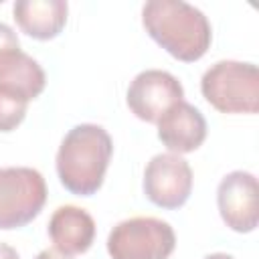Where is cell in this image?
Instances as JSON below:
<instances>
[{"label": "cell", "mask_w": 259, "mask_h": 259, "mask_svg": "<svg viewBox=\"0 0 259 259\" xmlns=\"http://www.w3.org/2000/svg\"><path fill=\"white\" fill-rule=\"evenodd\" d=\"M146 32L174 59L198 61L210 47L212 32L208 18L182 0H150L142 8Z\"/></svg>", "instance_id": "obj_1"}, {"label": "cell", "mask_w": 259, "mask_h": 259, "mask_svg": "<svg viewBox=\"0 0 259 259\" xmlns=\"http://www.w3.org/2000/svg\"><path fill=\"white\" fill-rule=\"evenodd\" d=\"M111 152V138L101 125H75L63 138L57 152V174L61 184L77 196L95 194L103 184Z\"/></svg>", "instance_id": "obj_2"}, {"label": "cell", "mask_w": 259, "mask_h": 259, "mask_svg": "<svg viewBox=\"0 0 259 259\" xmlns=\"http://www.w3.org/2000/svg\"><path fill=\"white\" fill-rule=\"evenodd\" d=\"M200 91L204 99L221 113H257V65L241 61H219L202 75Z\"/></svg>", "instance_id": "obj_3"}, {"label": "cell", "mask_w": 259, "mask_h": 259, "mask_svg": "<svg viewBox=\"0 0 259 259\" xmlns=\"http://www.w3.org/2000/svg\"><path fill=\"white\" fill-rule=\"evenodd\" d=\"M174 247V229L156 217L121 221L107 237V253L111 259H168Z\"/></svg>", "instance_id": "obj_4"}, {"label": "cell", "mask_w": 259, "mask_h": 259, "mask_svg": "<svg viewBox=\"0 0 259 259\" xmlns=\"http://www.w3.org/2000/svg\"><path fill=\"white\" fill-rule=\"evenodd\" d=\"M47 202V184L38 170L26 166L0 168V229L28 225Z\"/></svg>", "instance_id": "obj_5"}, {"label": "cell", "mask_w": 259, "mask_h": 259, "mask_svg": "<svg viewBox=\"0 0 259 259\" xmlns=\"http://www.w3.org/2000/svg\"><path fill=\"white\" fill-rule=\"evenodd\" d=\"M192 190L190 164L178 154H156L144 170V192L162 208H180Z\"/></svg>", "instance_id": "obj_6"}, {"label": "cell", "mask_w": 259, "mask_h": 259, "mask_svg": "<svg viewBox=\"0 0 259 259\" xmlns=\"http://www.w3.org/2000/svg\"><path fill=\"white\" fill-rule=\"evenodd\" d=\"M182 97L184 89L172 73L148 69L134 77L127 87L125 101L136 117L156 123L174 103L182 101Z\"/></svg>", "instance_id": "obj_7"}, {"label": "cell", "mask_w": 259, "mask_h": 259, "mask_svg": "<svg viewBox=\"0 0 259 259\" xmlns=\"http://www.w3.org/2000/svg\"><path fill=\"white\" fill-rule=\"evenodd\" d=\"M217 204L225 225L237 233H251L259 221V188L251 172L235 170L217 188Z\"/></svg>", "instance_id": "obj_8"}, {"label": "cell", "mask_w": 259, "mask_h": 259, "mask_svg": "<svg viewBox=\"0 0 259 259\" xmlns=\"http://www.w3.org/2000/svg\"><path fill=\"white\" fill-rule=\"evenodd\" d=\"M158 138L170 154H188L202 146L206 138V121L202 113L186 103H174L158 121Z\"/></svg>", "instance_id": "obj_9"}, {"label": "cell", "mask_w": 259, "mask_h": 259, "mask_svg": "<svg viewBox=\"0 0 259 259\" xmlns=\"http://www.w3.org/2000/svg\"><path fill=\"white\" fill-rule=\"evenodd\" d=\"M49 237L55 249L65 255L85 253L95 239V221L85 208L73 204L59 206L49 221Z\"/></svg>", "instance_id": "obj_10"}, {"label": "cell", "mask_w": 259, "mask_h": 259, "mask_svg": "<svg viewBox=\"0 0 259 259\" xmlns=\"http://www.w3.org/2000/svg\"><path fill=\"white\" fill-rule=\"evenodd\" d=\"M12 12L22 32L38 40H49L63 30L69 6L65 0H18Z\"/></svg>", "instance_id": "obj_11"}, {"label": "cell", "mask_w": 259, "mask_h": 259, "mask_svg": "<svg viewBox=\"0 0 259 259\" xmlns=\"http://www.w3.org/2000/svg\"><path fill=\"white\" fill-rule=\"evenodd\" d=\"M47 77L42 67L20 49L0 55V89L24 101L38 97L45 89Z\"/></svg>", "instance_id": "obj_12"}, {"label": "cell", "mask_w": 259, "mask_h": 259, "mask_svg": "<svg viewBox=\"0 0 259 259\" xmlns=\"http://www.w3.org/2000/svg\"><path fill=\"white\" fill-rule=\"evenodd\" d=\"M28 101L0 89V132H12L22 123Z\"/></svg>", "instance_id": "obj_13"}, {"label": "cell", "mask_w": 259, "mask_h": 259, "mask_svg": "<svg viewBox=\"0 0 259 259\" xmlns=\"http://www.w3.org/2000/svg\"><path fill=\"white\" fill-rule=\"evenodd\" d=\"M16 49H20V42H18L16 32L8 24L0 22V55H4L8 51H16Z\"/></svg>", "instance_id": "obj_14"}, {"label": "cell", "mask_w": 259, "mask_h": 259, "mask_svg": "<svg viewBox=\"0 0 259 259\" xmlns=\"http://www.w3.org/2000/svg\"><path fill=\"white\" fill-rule=\"evenodd\" d=\"M34 259H71V255H65V253H61L57 249H45Z\"/></svg>", "instance_id": "obj_15"}, {"label": "cell", "mask_w": 259, "mask_h": 259, "mask_svg": "<svg viewBox=\"0 0 259 259\" xmlns=\"http://www.w3.org/2000/svg\"><path fill=\"white\" fill-rule=\"evenodd\" d=\"M0 259H20L16 249L6 245V243H0Z\"/></svg>", "instance_id": "obj_16"}, {"label": "cell", "mask_w": 259, "mask_h": 259, "mask_svg": "<svg viewBox=\"0 0 259 259\" xmlns=\"http://www.w3.org/2000/svg\"><path fill=\"white\" fill-rule=\"evenodd\" d=\"M204 259H235V257L233 255H227V253H210Z\"/></svg>", "instance_id": "obj_17"}]
</instances>
